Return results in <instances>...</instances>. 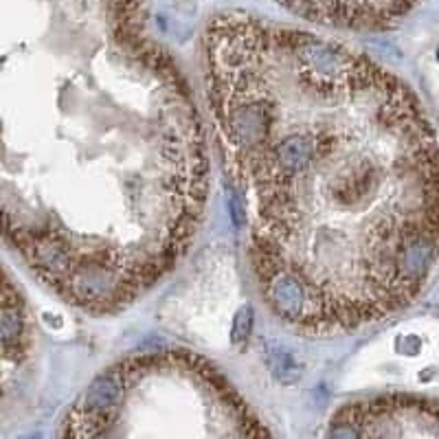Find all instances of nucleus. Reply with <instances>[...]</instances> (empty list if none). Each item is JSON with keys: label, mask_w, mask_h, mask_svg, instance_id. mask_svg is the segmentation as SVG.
I'll return each instance as SVG.
<instances>
[{"label": "nucleus", "mask_w": 439, "mask_h": 439, "mask_svg": "<svg viewBox=\"0 0 439 439\" xmlns=\"http://www.w3.org/2000/svg\"><path fill=\"white\" fill-rule=\"evenodd\" d=\"M27 343V321L22 315L20 297L5 283V297H3V345H5V358H14V351H22V345Z\"/></svg>", "instance_id": "nucleus-1"}]
</instances>
